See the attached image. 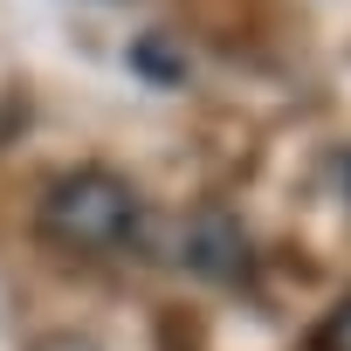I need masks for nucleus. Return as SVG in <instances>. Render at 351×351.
<instances>
[{"label":"nucleus","instance_id":"obj_1","mask_svg":"<svg viewBox=\"0 0 351 351\" xmlns=\"http://www.w3.org/2000/svg\"><path fill=\"white\" fill-rule=\"evenodd\" d=\"M138 221H145V200L131 180L104 165H83V172H62V180L42 193V234L69 255H117L138 241Z\"/></svg>","mask_w":351,"mask_h":351},{"label":"nucleus","instance_id":"obj_3","mask_svg":"<svg viewBox=\"0 0 351 351\" xmlns=\"http://www.w3.org/2000/svg\"><path fill=\"white\" fill-rule=\"evenodd\" d=\"M35 351H97V344H90V337H42Z\"/></svg>","mask_w":351,"mask_h":351},{"label":"nucleus","instance_id":"obj_4","mask_svg":"<svg viewBox=\"0 0 351 351\" xmlns=\"http://www.w3.org/2000/svg\"><path fill=\"white\" fill-rule=\"evenodd\" d=\"M344 186H351V158H344Z\"/></svg>","mask_w":351,"mask_h":351},{"label":"nucleus","instance_id":"obj_2","mask_svg":"<svg viewBox=\"0 0 351 351\" xmlns=\"http://www.w3.org/2000/svg\"><path fill=\"white\" fill-rule=\"evenodd\" d=\"M324 351H351V310L330 324V337H324Z\"/></svg>","mask_w":351,"mask_h":351}]
</instances>
